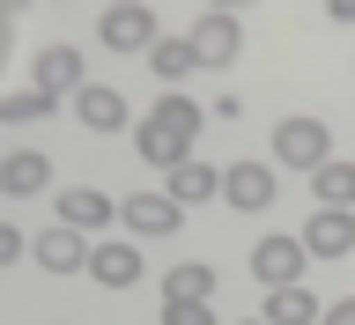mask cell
Returning <instances> with one entry per match:
<instances>
[{
  "mask_svg": "<svg viewBox=\"0 0 355 325\" xmlns=\"http://www.w3.org/2000/svg\"><path fill=\"white\" fill-rule=\"evenodd\" d=\"M163 325H215L207 304H163Z\"/></svg>",
  "mask_w": 355,
  "mask_h": 325,
  "instance_id": "44dd1931",
  "label": "cell"
},
{
  "mask_svg": "<svg viewBox=\"0 0 355 325\" xmlns=\"http://www.w3.org/2000/svg\"><path fill=\"white\" fill-rule=\"evenodd\" d=\"M44 185H52V155H37V148L0 155V193H8V200H37Z\"/></svg>",
  "mask_w": 355,
  "mask_h": 325,
  "instance_id": "9a60e30c",
  "label": "cell"
},
{
  "mask_svg": "<svg viewBox=\"0 0 355 325\" xmlns=\"http://www.w3.org/2000/svg\"><path fill=\"white\" fill-rule=\"evenodd\" d=\"M318 325H355V296H340V304L318 310Z\"/></svg>",
  "mask_w": 355,
  "mask_h": 325,
  "instance_id": "603a6c76",
  "label": "cell"
},
{
  "mask_svg": "<svg viewBox=\"0 0 355 325\" xmlns=\"http://www.w3.org/2000/svg\"><path fill=\"white\" fill-rule=\"evenodd\" d=\"M96 37H104L111 52H148V44L163 37V22H155V8H148V0H141V8H104Z\"/></svg>",
  "mask_w": 355,
  "mask_h": 325,
  "instance_id": "9c48e42d",
  "label": "cell"
},
{
  "mask_svg": "<svg viewBox=\"0 0 355 325\" xmlns=\"http://www.w3.org/2000/svg\"><path fill=\"white\" fill-rule=\"evenodd\" d=\"M207 15H244V8H259V0H200Z\"/></svg>",
  "mask_w": 355,
  "mask_h": 325,
  "instance_id": "cb8c5ba5",
  "label": "cell"
},
{
  "mask_svg": "<svg viewBox=\"0 0 355 325\" xmlns=\"http://www.w3.org/2000/svg\"><path fill=\"white\" fill-rule=\"evenodd\" d=\"M318 310H326V304H318V296H311L304 281H296V288H266L259 325H318Z\"/></svg>",
  "mask_w": 355,
  "mask_h": 325,
  "instance_id": "2e32d148",
  "label": "cell"
},
{
  "mask_svg": "<svg viewBox=\"0 0 355 325\" xmlns=\"http://www.w3.org/2000/svg\"><path fill=\"white\" fill-rule=\"evenodd\" d=\"M274 163H288V170H318V163H333V126L326 118H304V111H296V118H282V126H274Z\"/></svg>",
  "mask_w": 355,
  "mask_h": 325,
  "instance_id": "7a4b0ae2",
  "label": "cell"
},
{
  "mask_svg": "<svg viewBox=\"0 0 355 325\" xmlns=\"http://www.w3.org/2000/svg\"><path fill=\"white\" fill-rule=\"evenodd\" d=\"M207 296H215V266L207 259H178L163 274V304H207Z\"/></svg>",
  "mask_w": 355,
  "mask_h": 325,
  "instance_id": "e0dca14e",
  "label": "cell"
},
{
  "mask_svg": "<svg viewBox=\"0 0 355 325\" xmlns=\"http://www.w3.org/2000/svg\"><path fill=\"white\" fill-rule=\"evenodd\" d=\"M111 8H141V0H111Z\"/></svg>",
  "mask_w": 355,
  "mask_h": 325,
  "instance_id": "4316f807",
  "label": "cell"
},
{
  "mask_svg": "<svg viewBox=\"0 0 355 325\" xmlns=\"http://www.w3.org/2000/svg\"><path fill=\"white\" fill-rule=\"evenodd\" d=\"M30 259H37L44 274H60V281H67V274H82V266H89V237H82V229H60V222H52V229H37Z\"/></svg>",
  "mask_w": 355,
  "mask_h": 325,
  "instance_id": "4fadbf2b",
  "label": "cell"
},
{
  "mask_svg": "<svg viewBox=\"0 0 355 325\" xmlns=\"http://www.w3.org/2000/svg\"><path fill=\"white\" fill-rule=\"evenodd\" d=\"M215 193H222V170H215V163H193V155H185V163L163 170V200H171L178 215H185V207H207Z\"/></svg>",
  "mask_w": 355,
  "mask_h": 325,
  "instance_id": "8fae6325",
  "label": "cell"
},
{
  "mask_svg": "<svg viewBox=\"0 0 355 325\" xmlns=\"http://www.w3.org/2000/svg\"><path fill=\"white\" fill-rule=\"evenodd\" d=\"M148 67L163 74V82H185V74H193V44H185V37H155L148 44Z\"/></svg>",
  "mask_w": 355,
  "mask_h": 325,
  "instance_id": "d6986e66",
  "label": "cell"
},
{
  "mask_svg": "<svg viewBox=\"0 0 355 325\" xmlns=\"http://www.w3.org/2000/svg\"><path fill=\"white\" fill-rule=\"evenodd\" d=\"M311 193H318V207H348L355 215V163H318L311 170Z\"/></svg>",
  "mask_w": 355,
  "mask_h": 325,
  "instance_id": "ac0fdd59",
  "label": "cell"
},
{
  "mask_svg": "<svg viewBox=\"0 0 355 325\" xmlns=\"http://www.w3.org/2000/svg\"><path fill=\"white\" fill-rule=\"evenodd\" d=\"M185 44H193V67H237L244 22H237V15H200L193 30H185Z\"/></svg>",
  "mask_w": 355,
  "mask_h": 325,
  "instance_id": "5b68a950",
  "label": "cell"
},
{
  "mask_svg": "<svg viewBox=\"0 0 355 325\" xmlns=\"http://www.w3.org/2000/svg\"><path fill=\"white\" fill-rule=\"evenodd\" d=\"M326 22H355V0H326Z\"/></svg>",
  "mask_w": 355,
  "mask_h": 325,
  "instance_id": "d4e9b609",
  "label": "cell"
},
{
  "mask_svg": "<svg viewBox=\"0 0 355 325\" xmlns=\"http://www.w3.org/2000/svg\"><path fill=\"white\" fill-rule=\"evenodd\" d=\"M252 274H259L266 288H296L311 274V259H304L296 237H259V244H252Z\"/></svg>",
  "mask_w": 355,
  "mask_h": 325,
  "instance_id": "30bf717a",
  "label": "cell"
},
{
  "mask_svg": "<svg viewBox=\"0 0 355 325\" xmlns=\"http://www.w3.org/2000/svg\"><path fill=\"white\" fill-rule=\"evenodd\" d=\"M119 222H126V229H133V244H141V237H171L185 215H178L163 193H126V200H119Z\"/></svg>",
  "mask_w": 355,
  "mask_h": 325,
  "instance_id": "5bb4252c",
  "label": "cell"
},
{
  "mask_svg": "<svg viewBox=\"0 0 355 325\" xmlns=\"http://www.w3.org/2000/svg\"><path fill=\"white\" fill-rule=\"evenodd\" d=\"M44 111L52 104H44L37 89H8V96H0V118H8V126H30V118H44Z\"/></svg>",
  "mask_w": 355,
  "mask_h": 325,
  "instance_id": "ffe728a7",
  "label": "cell"
},
{
  "mask_svg": "<svg viewBox=\"0 0 355 325\" xmlns=\"http://www.w3.org/2000/svg\"><path fill=\"white\" fill-rule=\"evenodd\" d=\"M22 8H30V0H0V22H15V15H22Z\"/></svg>",
  "mask_w": 355,
  "mask_h": 325,
  "instance_id": "484cf974",
  "label": "cell"
},
{
  "mask_svg": "<svg viewBox=\"0 0 355 325\" xmlns=\"http://www.w3.org/2000/svg\"><path fill=\"white\" fill-rule=\"evenodd\" d=\"M82 274L96 288H133V281H141V244H133V237H96Z\"/></svg>",
  "mask_w": 355,
  "mask_h": 325,
  "instance_id": "52a82bcc",
  "label": "cell"
},
{
  "mask_svg": "<svg viewBox=\"0 0 355 325\" xmlns=\"http://www.w3.org/2000/svg\"><path fill=\"white\" fill-rule=\"evenodd\" d=\"M52 222L60 229H104V222H119V200L96 193V185H67V193H52Z\"/></svg>",
  "mask_w": 355,
  "mask_h": 325,
  "instance_id": "ba28073f",
  "label": "cell"
},
{
  "mask_svg": "<svg viewBox=\"0 0 355 325\" xmlns=\"http://www.w3.org/2000/svg\"><path fill=\"white\" fill-rule=\"evenodd\" d=\"M296 244H304V259H348L355 252V215L348 207H318V215L296 229Z\"/></svg>",
  "mask_w": 355,
  "mask_h": 325,
  "instance_id": "8992f818",
  "label": "cell"
},
{
  "mask_svg": "<svg viewBox=\"0 0 355 325\" xmlns=\"http://www.w3.org/2000/svg\"><path fill=\"white\" fill-rule=\"evenodd\" d=\"M200 141V104L193 96H163V104L141 111V126H133V148H141V163H155V170H171V163H185Z\"/></svg>",
  "mask_w": 355,
  "mask_h": 325,
  "instance_id": "6da1fadb",
  "label": "cell"
},
{
  "mask_svg": "<svg viewBox=\"0 0 355 325\" xmlns=\"http://www.w3.org/2000/svg\"><path fill=\"white\" fill-rule=\"evenodd\" d=\"M274 193H282L274 163H230V170H222V193H215V200H230L237 215H266V207H274Z\"/></svg>",
  "mask_w": 355,
  "mask_h": 325,
  "instance_id": "277c9868",
  "label": "cell"
},
{
  "mask_svg": "<svg viewBox=\"0 0 355 325\" xmlns=\"http://www.w3.org/2000/svg\"><path fill=\"white\" fill-rule=\"evenodd\" d=\"M22 252H30V244H22V229H15V222H0V266H15Z\"/></svg>",
  "mask_w": 355,
  "mask_h": 325,
  "instance_id": "7402d4cb",
  "label": "cell"
},
{
  "mask_svg": "<svg viewBox=\"0 0 355 325\" xmlns=\"http://www.w3.org/2000/svg\"><path fill=\"white\" fill-rule=\"evenodd\" d=\"M244 325H259V318H244Z\"/></svg>",
  "mask_w": 355,
  "mask_h": 325,
  "instance_id": "83f0119b",
  "label": "cell"
},
{
  "mask_svg": "<svg viewBox=\"0 0 355 325\" xmlns=\"http://www.w3.org/2000/svg\"><path fill=\"white\" fill-rule=\"evenodd\" d=\"M89 82V67L74 44H37V60H30V89H37L44 104H60V96H74V89Z\"/></svg>",
  "mask_w": 355,
  "mask_h": 325,
  "instance_id": "3957f363",
  "label": "cell"
},
{
  "mask_svg": "<svg viewBox=\"0 0 355 325\" xmlns=\"http://www.w3.org/2000/svg\"><path fill=\"white\" fill-rule=\"evenodd\" d=\"M74 118H82L89 133H119V126L133 118V111H126V89H111V82H82V89H74Z\"/></svg>",
  "mask_w": 355,
  "mask_h": 325,
  "instance_id": "7c38bea8",
  "label": "cell"
}]
</instances>
